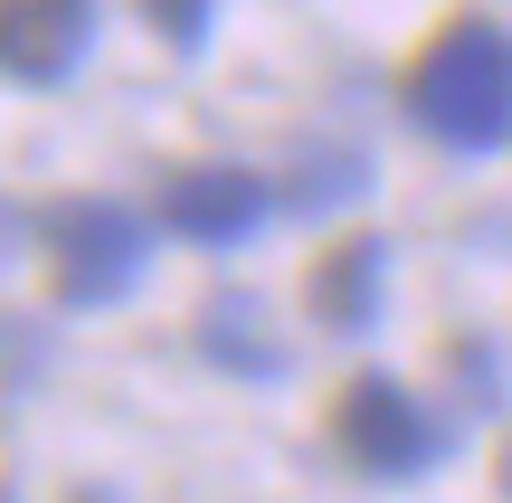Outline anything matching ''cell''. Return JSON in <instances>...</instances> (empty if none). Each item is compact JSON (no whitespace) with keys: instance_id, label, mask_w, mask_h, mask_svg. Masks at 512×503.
<instances>
[{"instance_id":"obj_3","label":"cell","mask_w":512,"mask_h":503,"mask_svg":"<svg viewBox=\"0 0 512 503\" xmlns=\"http://www.w3.org/2000/svg\"><path fill=\"white\" fill-rule=\"evenodd\" d=\"M38 247H48L57 304H114L143 276V219L124 200H57L38 219Z\"/></svg>"},{"instance_id":"obj_4","label":"cell","mask_w":512,"mask_h":503,"mask_svg":"<svg viewBox=\"0 0 512 503\" xmlns=\"http://www.w3.org/2000/svg\"><path fill=\"white\" fill-rule=\"evenodd\" d=\"M266 209H275V190L256 181V171H238V162H190V171H171V190H162V219L181 228V238H200V247L247 238Z\"/></svg>"},{"instance_id":"obj_11","label":"cell","mask_w":512,"mask_h":503,"mask_svg":"<svg viewBox=\"0 0 512 503\" xmlns=\"http://www.w3.org/2000/svg\"><path fill=\"white\" fill-rule=\"evenodd\" d=\"M0 503H10V494H0Z\"/></svg>"},{"instance_id":"obj_1","label":"cell","mask_w":512,"mask_h":503,"mask_svg":"<svg viewBox=\"0 0 512 503\" xmlns=\"http://www.w3.org/2000/svg\"><path fill=\"white\" fill-rule=\"evenodd\" d=\"M408 114L437 133L446 152H494L512 133V29L456 10L408 67Z\"/></svg>"},{"instance_id":"obj_6","label":"cell","mask_w":512,"mask_h":503,"mask_svg":"<svg viewBox=\"0 0 512 503\" xmlns=\"http://www.w3.org/2000/svg\"><path fill=\"white\" fill-rule=\"evenodd\" d=\"M380 276H389V247L380 238L323 247V257H313V285H304L313 323H332V333H370V323H380Z\"/></svg>"},{"instance_id":"obj_5","label":"cell","mask_w":512,"mask_h":503,"mask_svg":"<svg viewBox=\"0 0 512 503\" xmlns=\"http://www.w3.org/2000/svg\"><path fill=\"white\" fill-rule=\"evenodd\" d=\"M95 38V0H0V76L57 86Z\"/></svg>"},{"instance_id":"obj_9","label":"cell","mask_w":512,"mask_h":503,"mask_svg":"<svg viewBox=\"0 0 512 503\" xmlns=\"http://www.w3.org/2000/svg\"><path fill=\"white\" fill-rule=\"evenodd\" d=\"M494 475H503V494H512V437H503V466H494Z\"/></svg>"},{"instance_id":"obj_2","label":"cell","mask_w":512,"mask_h":503,"mask_svg":"<svg viewBox=\"0 0 512 503\" xmlns=\"http://www.w3.org/2000/svg\"><path fill=\"white\" fill-rule=\"evenodd\" d=\"M332 447H342L361 475H380V485H408V475H427L446 456V428L427 418V399L408 390V380L361 371L342 399H332Z\"/></svg>"},{"instance_id":"obj_10","label":"cell","mask_w":512,"mask_h":503,"mask_svg":"<svg viewBox=\"0 0 512 503\" xmlns=\"http://www.w3.org/2000/svg\"><path fill=\"white\" fill-rule=\"evenodd\" d=\"M0 257H10V209H0Z\"/></svg>"},{"instance_id":"obj_7","label":"cell","mask_w":512,"mask_h":503,"mask_svg":"<svg viewBox=\"0 0 512 503\" xmlns=\"http://www.w3.org/2000/svg\"><path fill=\"white\" fill-rule=\"evenodd\" d=\"M256 323H266V314H256L247 295H219V304L200 314V352L228 361V371H266V380H275V371H285V342L256 333Z\"/></svg>"},{"instance_id":"obj_8","label":"cell","mask_w":512,"mask_h":503,"mask_svg":"<svg viewBox=\"0 0 512 503\" xmlns=\"http://www.w3.org/2000/svg\"><path fill=\"white\" fill-rule=\"evenodd\" d=\"M143 10H152V29H162L171 48H200L209 38V0H143Z\"/></svg>"}]
</instances>
